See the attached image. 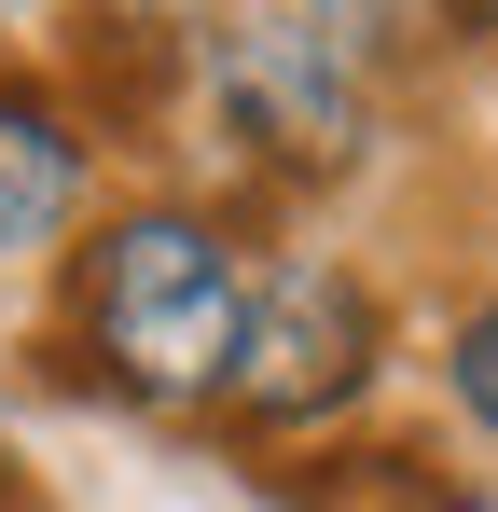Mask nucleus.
Here are the masks:
<instances>
[{"instance_id":"obj_7","label":"nucleus","mask_w":498,"mask_h":512,"mask_svg":"<svg viewBox=\"0 0 498 512\" xmlns=\"http://www.w3.org/2000/svg\"><path fill=\"white\" fill-rule=\"evenodd\" d=\"M429 14H457V28H498V0H429Z\"/></svg>"},{"instance_id":"obj_2","label":"nucleus","mask_w":498,"mask_h":512,"mask_svg":"<svg viewBox=\"0 0 498 512\" xmlns=\"http://www.w3.org/2000/svg\"><path fill=\"white\" fill-rule=\"evenodd\" d=\"M194 84H208L222 139L263 180H346L374 153V70L332 42L305 0H222L194 28Z\"/></svg>"},{"instance_id":"obj_4","label":"nucleus","mask_w":498,"mask_h":512,"mask_svg":"<svg viewBox=\"0 0 498 512\" xmlns=\"http://www.w3.org/2000/svg\"><path fill=\"white\" fill-rule=\"evenodd\" d=\"M83 180H97L83 111H70V97H42L28 70H0V263H28L42 236H70Z\"/></svg>"},{"instance_id":"obj_8","label":"nucleus","mask_w":498,"mask_h":512,"mask_svg":"<svg viewBox=\"0 0 498 512\" xmlns=\"http://www.w3.org/2000/svg\"><path fill=\"white\" fill-rule=\"evenodd\" d=\"M14 499H28V471H14V443H0V512H14Z\"/></svg>"},{"instance_id":"obj_1","label":"nucleus","mask_w":498,"mask_h":512,"mask_svg":"<svg viewBox=\"0 0 498 512\" xmlns=\"http://www.w3.org/2000/svg\"><path fill=\"white\" fill-rule=\"evenodd\" d=\"M236 305H249V250L222 208L194 194H139L83 236L70 277V333L83 374L111 402H153V416H208L222 402V360H236Z\"/></svg>"},{"instance_id":"obj_5","label":"nucleus","mask_w":498,"mask_h":512,"mask_svg":"<svg viewBox=\"0 0 498 512\" xmlns=\"http://www.w3.org/2000/svg\"><path fill=\"white\" fill-rule=\"evenodd\" d=\"M305 14H319V28L360 56V70H374V84H388L415 42H429V0H305Z\"/></svg>"},{"instance_id":"obj_6","label":"nucleus","mask_w":498,"mask_h":512,"mask_svg":"<svg viewBox=\"0 0 498 512\" xmlns=\"http://www.w3.org/2000/svg\"><path fill=\"white\" fill-rule=\"evenodd\" d=\"M443 388H457V416L498 443V291L471 305V319H457V333H443Z\"/></svg>"},{"instance_id":"obj_3","label":"nucleus","mask_w":498,"mask_h":512,"mask_svg":"<svg viewBox=\"0 0 498 512\" xmlns=\"http://www.w3.org/2000/svg\"><path fill=\"white\" fill-rule=\"evenodd\" d=\"M388 360V305L374 277L332 250H277L249 263V305H236V360H222V416L291 443V429H332Z\"/></svg>"}]
</instances>
